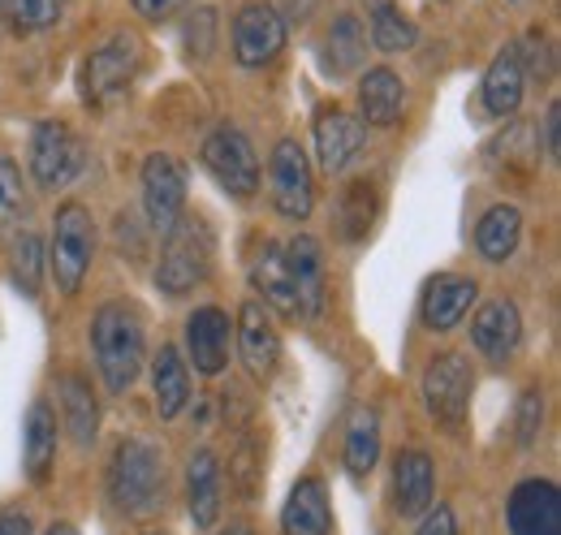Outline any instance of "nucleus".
I'll use <instances>...</instances> for the list:
<instances>
[{"mask_svg":"<svg viewBox=\"0 0 561 535\" xmlns=\"http://www.w3.org/2000/svg\"><path fill=\"white\" fill-rule=\"evenodd\" d=\"M91 350L108 394H130L147 358V329L130 303H104L91 320Z\"/></svg>","mask_w":561,"mask_h":535,"instance_id":"obj_1","label":"nucleus"},{"mask_svg":"<svg viewBox=\"0 0 561 535\" xmlns=\"http://www.w3.org/2000/svg\"><path fill=\"white\" fill-rule=\"evenodd\" d=\"M108 497L126 519H151L164 505V458L147 441H122L108 463Z\"/></svg>","mask_w":561,"mask_h":535,"instance_id":"obj_2","label":"nucleus"},{"mask_svg":"<svg viewBox=\"0 0 561 535\" xmlns=\"http://www.w3.org/2000/svg\"><path fill=\"white\" fill-rule=\"evenodd\" d=\"M211 272V229L204 216H178L173 229L164 234L160 264H156V289L169 298L191 294Z\"/></svg>","mask_w":561,"mask_h":535,"instance_id":"obj_3","label":"nucleus"},{"mask_svg":"<svg viewBox=\"0 0 561 535\" xmlns=\"http://www.w3.org/2000/svg\"><path fill=\"white\" fill-rule=\"evenodd\" d=\"M91 260H95V220L82 203H61L57 207V220H53V255H48V268L57 276V289L73 298L91 272Z\"/></svg>","mask_w":561,"mask_h":535,"instance_id":"obj_4","label":"nucleus"},{"mask_svg":"<svg viewBox=\"0 0 561 535\" xmlns=\"http://www.w3.org/2000/svg\"><path fill=\"white\" fill-rule=\"evenodd\" d=\"M204 169L211 173V182L220 191H229L233 200H255L260 195V156L251 147V138L233 126H220L204 138L199 151Z\"/></svg>","mask_w":561,"mask_h":535,"instance_id":"obj_5","label":"nucleus"},{"mask_svg":"<svg viewBox=\"0 0 561 535\" xmlns=\"http://www.w3.org/2000/svg\"><path fill=\"white\" fill-rule=\"evenodd\" d=\"M139 57H142V48L135 35H113V39H108L104 48H95V53L87 57V66H82V78H78L82 100L95 104V109L122 100L126 87H130L135 73H139Z\"/></svg>","mask_w":561,"mask_h":535,"instance_id":"obj_6","label":"nucleus"},{"mask_svg":"<svg viewBox=\"0 0 561 535\" xmlns=\"http://www.w3.org/2000/svg\"><path fill=\"white\" fill-rule=\"evenodd\" d=\"M87 164V147L66 122H39L31 134V173L39 191H66Z\"/></svg>","mask_w":561,"mask_h":535,"instance_id":"obj_7","label":"nucleus"},{"mask_svg":"<svg viewBox=\"0 0 561 535\" xmlns=\"http://www.w3.org/2000/svg\"><path fill=\"white\" fill-rule=\"evenodd\" d=\"M268 191L273 207L285 220H307L316 207V178H311V160L302 151L298 138H280L268 160Z\"/></svg>","mask_w":561,"mask_h":535,"instance_id":"obj_8","label":"nucleus"},{"mask_svg":"<svg viewBox=\"0 0 561 535\" xmlns=\"http://www.w3.org/2000/svg\"><path fill=\"white\" fill-rule=\"evenodd\" d=\"M186 207V169L178 156L156 151L142 160V212L156 238H164L173 229V220Z\"/></svg>","mask_w":561,"mask_h":535,"instance_id":"obj_9","label":"nucleus"},{"mask_svg":"<svg viewBox=\"0 0 561 535\" xmlns=\"http://www.w3.org/2000/svg\"><path fill=\"white\" fill-rule=\"evenodd\" d=\"M285 48V18L268 0H251L233 18V61L247 69L273 66Z\"/></svg>","mask_w":561,"mask_h":535,"instance_id":"obj_10","label":"nucleus"},{"mask_svg":"<svg viewBox=\"0 0 561 535\" xmlns=\"http://www.w3.org/2000/svg\"><path fill=\"white\" fill-rule=\"evenodd\" d=\"M471 389H476V376L467 367L462 354H440L427 363L423 372V401L427 410L449 423V428H462L467 423V410H471Z\"/></svg>","mask_w":561,"mask_h":535,"instance_id":"obj_11","label":"nucleus"},{"mask_svg":"<svg viewBox=\"0 0 561 535\" xmlns=\"http://www.w3.org/2000/svg\"><path fill=\"white\" fill-rule=\"evenodd\" d=\"M510 535H561V492L553 479H523L505 505Z\"/></svg>","mask_w":561,"mask_h":535,"instance_id":"obj_12","label":"nucleus"},{"mask_svg":"<svg viewBox=\"0 0 561 535\" xmlns=\"http://www.w3.org/2000/svg\"><path fill=\"white\" fill-rule=\"evenodd\" d=\"M238 350H242V363L255 380H273L280 367V333L268 316V307L260 298H247L242 311H238Z\"/></svg>","mask_w":561,"mask_h":535,"instance_id":"obj_13","label":"nucleus"},{"mask_svg":"<svg viewBox=\"0 0 561 535\" xmlns=\"http://www.w3.org/2000/svg\"><path fill=\"white\" fill-rule=\"evenodd\" d=\"M480 298L476 281L471 276H458V272H440L423 285V303L420 316L432 333H449L454 325H462V316L471 311V303Z\"/></svg>","mask_w":561,"mask_h":535,"instance_id":"obj_14","label":"nucleus"},{"mask_svg":"<svg viewBox=\"0 0 561 535\" xmlns=\"http://www.w3.org/2000/svg\"><path fill=\"white\" fill-rule=\"evenodd\" d=\"M363 143H367V126L351 113L329 109V113L316 117V156H320L324 173H346L354 156L363 151Z\"/></svg>","mask_w":561,"mask_h":535,"instance_id":"obj_15","label":"nucleus"},{"mask_svg":"<svg viewBox=\"0 0 561 535\" xmlns=\"http://www.w3.org/2000/svg\"><path fill=\"white\" fill-rule=\"evenodd\" d=\"M229 337L233 325L220 307H199L191 320H186V350H191V363L199 376H220L225 363H229Z\"/></svg>","mask_w":561,"mask_h":535,"instance_id":"obj_16","label":"nucleus"},{"mask_svg":"<svg viewBox=\"0 0 561 535\" xmlns=\"http://www.w3.org/2000/svg\"><path fill=\"white\" fill-rule=\"evenodd\" d=\"M436 497V463L423 449H402L393 463V510L402 519H420Z\"/></svg>","mask_w":561,"mask_h":535,"instance_id":"obj_17","label":"nucleus"},{"mask_svg":"<svg viewBox=\"0 0 561 535\" xmlns=\"http://www.w3.org/2000/svg\"><path fill=\"white\" fill-rule=\"evenodd\" d=\"M285 268L294 276V289H298V316H316L324 307V255H320V242L311 234H294L285 247Z\"/></svg>","mask_w":561,"mask_h":535,"instance_id":"obj_18","label":"nucleus"},{"mask_svg":"<svg viewBox=\"0 0 561 535\" xmlns=\"http://www.w3.org/2000/svg\"><path fill=\"white\" fill-rule=\"evenodd\" d=\"M333 532V510H329V492L324 479L307 475L289 488L285 510H280V535H329Z\"/></svg>","mask_w":561,"mask_h":535,"instance_id":"obj_19","label":"nucleus"},{"mask_svg":"<svg viewBox=\"0 0 561 535\" xmlns=\"http://www.w3.org/2000/svg\"><path fill=\"white\" fill-rule=\"evenodd\" d=\"M523 91H527V73H523L518 44H505V48L492 57L489 73H484V82H480L484 109H489L492 117H514L518 104H523Z\"/></svg>","mask_w":561,"mask_h":535,"instance_id":"obj_20","label":"nucleus"},{"mask_svg":"<svg viewBox=\"0 0 561 535\" xmlns=\"http://www.w3.org/2000/svg\"><path fill=\"white\" fill-rule=\"evenodd\" d=\"M518 337H523V316H518V307H514L510 298H492V303H484L480 316H476V325H471L476 350H480L484 358H492V363L510 358L514 345H518Z\"/></svg>","mask_w":561,"mask_h":535,"instance_id":"obj_21","label":"nucleus"},{"mask_svg":"<svg viewBox=\"0 0 561 535\" xmlns=\"http://www.w3.org/2000/svg\"><path fill=\"white\" fill-rule=\"evenodd\" d=\"M251 285H255V294L264 298L268 311H277L285 320H298V289H294V276H289V268H285V255H280L277 242H268V247L255 255V264H251Z\"/></svg>","mask_w":561,"mask_h":535,"instance_id":"obj_22","label":"nucleus"},{"mask_svg":"<svg viewBox=\"0 0 561 535\" xmlns=\"http://www.w3.org/2000/svg\"><path fill=\"white\" fill-rule=\"evenodd\" d=\"M358 109H363V126H393L407 109V87L393 69H367L358 82Z\"/></svg>","mask_w":561,"mask_h":535,"instance_id":"obj_23","label":"nucleus"},{"mask_svg":"<svg viewBox=\"0 0 561 535\" xmlns=\"http://www.w3.org/2000/svg\"><path fill=\"white\" fill-rule=\"evenodd\" d=\"M22 463L35 483L48 479V470L57 463V414L48 401H31L26 410V428H22Z\"/></svg>","mask_w":561,"mask_h":535,"instance_id":"obj_24","label":"nucleus"},{"mask_svg":"<svg viewBox=\"0 0 561 535\" xmlns=\"http://www.w3.org/2000/svg\"><path fill=\"white\" fill-rule=\"evenodd\" d=\"M186 488H191V523L199 532L216 527V519H220V458L211 449L191 454Z\"/></svg>","mask_w":561,"mask_h":535,"instance_id":"obj_25","label":"nucleus"},{"mask_svg":"<svg viewBox=\"0 0 561 535\" xmlns=\"http://www.w3.org/2000/svg\"><path fill=\"white\" fill-rule=\"evenodd\" d=\"M151 394H156V414L160 419H178L191 401V372H186V363L173 345H160V354L151 363Z\"/></svg>","mask_w":561,"mask_h":535,"instance_id":"obj_26","label":"nucleus"},{"mask_svg":"<svg viewBox=\"0 0 561 535\" xmlns=\"http://www.w3.org/2000/svg\"><path fill=\"white\" fill-rule=\"evenodd\" d=\"M518 238H523V212L514 203H496L476 225V247L489 264H505L518 251Z\"/></svg>","mask_w":561,"mask_h":535,"instance_id":"obj_27","label":"nucleus"},{"mask_svg":"<svg viewBox=\"0 0 561 535\" xmlns=\"http://www.w3.org/2000/svg\"><path fill=\"white\" fill-rule=\"evenodd\" d=\"M61 414H66V432L73 436V445L91 449L95 432H100V401L91 394V380H82V376L61 380Z\"/></svg>","mask_w":561,"mask_h":535,"instance_id":"obj_28","label":"nucleus"},{"mask_svg":"<svg viewBox=\"0 0 561 535\" xmlns=\"http://www.w3.org/2000/svg\"><path fill=\"white\" fill-rule=\"evenodd\" d=\"M363 57H367V39H363V26H358V18L342 13V18L333 22L329 39H324V73H333V78H346V73H354V69L363 66Z\"/></svg>","mask_w":561,"mask_h":535,"instance_id":"obj_29","label":"nucleus"},{"mask_svg":"<svg viewBox=\"0 0 561 535\" xmlns=\"http://www.w3.org/2000/svg\"><path fill=\"white\" fill-rule=\"evenodd\" d=\"M380 458V414L371 406H358L346 428V470L354 479H363Z\"/></svg>","mask_w":561,"mask_h":535,"instance_id":"obj_30","label":"nucleus"},{"mask_svg":"<svg viewBox=\"0 0 561 535\" xmlns=\"http://www.w3.org/2000/svg\"><path fill=\"white\" fill-rule=\"evenodd\" d=\"M367 26H371V44H376L380 53H402V48L415 44V22H411L393 0H371Z\"/></svg>","mask_w":561,"mask_h":535,"instance_id":"obj_31","label":"nucleus"},{"mask_svg":"<svg viewBox=\"0 0 561 535\" xmlns=\"http://www.w3.org/2000/svg\"><path fill=\"white\" fill-rule=\"evenodd\" d=\"M371 220H376V182L358 178V182H351V186H346V195H342V207H337V225H342V238H346V242H358V238H367Z\"/></svg>","mask_w":561,"mask_h":535,"instance_id":"obj_32","label":"nucleus"},{"mask_svg":"<svg viewBox=\"0 0 561 535\" xmlns=\"http://www.w3.org/2000/svg\"><path fill=\"white\" fill-rule=\"evenodd\" d=\"M9 272H13V285L26 298L39 294V285H44V247H39L35 234H18V242L9 251Z\"/></svg>","mask_w":561,"mask_h":535,"instance_id":"obj_33","label":"nucleus"},{"mask_svg":"<svg viewBox=\"0 0 561 535\" xmlns=\"http://www.w3.org/2000/svg\"><path fill=\"white\" fill-rule=\"evenodd\" d=\"M66 13V0H9V22L18 35H39L53 31Z\"/></svg>","mask_w":561,"mask_h":535,"instance_id":"obj_34","label":"nucleus"},{"mask_svg":"<svg viewBox=\"0 0 561 535\" xmlns=\"http://www.w3.org/2000/svg\"><path fill=\"white\" fill-rule=\"evenodd\" d=\"M22 203H26L22 173H18V164L9 156H0V229H9L22 216Z\"/></svg>","mask_w":561,"mask_h":535,"instance_id":"obj_35","label":"nucleus"},{"mask_svg":"<svg viewBox=\"0 0 561 535\" xmlns=\"http://www.w3.org/2000/svg\"><path fill=\"white\" fill-rule=\"evenodd\" d=\"M540 423H545V394L540 389H527L523 401H518V423H514L518 445H531L540 436Z\"/></svg>","mask_w":561,"mask_h":535,"instance_id":"obj_36","label":"nucleus"},{"mask_svg":"<svg viewBox=\"0 0 561 535\" xmlns=\"http://www.w3.org/2000/svg\"><path fill=\"white\" fill-rule=\"evenodd\" d=\"M415 535H458V519H454V510L449 505H432L427 514H423L420 532Z\"/></svg>","mask_w":561,"mask_h":535,"instance_id":"obj_37","label":"nucleus"},{"mask_svg":"<svg viewBox=\"0 0 561 535\" xmlns=\"http://www.w3.org/2000/svg\"><path fill=\"white\" fill-rule=\"evenodd\" d=\"M195 0H135V9H139L147 22H169V18H178L182 9H191Z\"/></svg>","mask_w":561,"mask_h":535,"instance_id":"obj_38","label":"nucleus"},{"mask_svg":"<svg viewBox=\"0 0 561 535\" xmlns=\"http://www.w3.org/2000/svg\"><path fill=\"white\" fill-rule=\"evenodd\" d=\"M558 156H561V104L553 100L549 113H545V160L558 164Z\"/></svg>","mask_w":561,"mask_h":535,"instance_id":"obj_39","label":"nucleus"},{"mask_svg":"<svg viewBox=\"0 0 561 535\" xmlns=\"http://www.w3.org/2000/svg\"><path fill=\"white\" fill-rule=\"evenodd\" d=\"M233 479H238V488H242V497H255V445H251V441H247V445H242V454H238V463H233Z\"/></svg>","mask_w":561,"mask_h":535,"instance_id":"obj_40","label":"nucleus"},{"mask_svg":"<svg viewBox=\"0 0 561 535\" xmlns=\"http://www.w3.org/2000/svg\"><path fill=\"white\" fill-rule=\"evenodd\" d=\"M0 535H31V519L22 510H4L0 514Z\"/></svg>","mask_w":561,"mask_h":535,"instance_id":"obj_41","label":"nucleus"},{"mask_svg":"<svg viewBox=\"0 0 561 535\" xmlns=\"http://www.w3.org/2000/svg\"><path fill=\"white\" fill-rule=\"evenodd\" d=\"M220 535H255V532H251L247 523H229V527H225V532H220Z\"/></svg>","mask_w":561,"mask_h":535,"instance_id":"obj_42","label":"nucleus"},{"mask_svg":"<svg viewBox=\"0 0 561 535\" xmlns=\"http://www.w3.org/2000/svg\"><path fill=\"white\" fill-rule=\"evenodd\" d=\"M44 535H78V532H73L70 523H53V527H48Z\"/></svg>","mask_w":561,"mask_h":535,"instance_id":"obj_43","label":"nucleus"},{"mask_svg":"<svg viewBox=\"0 0 561 535\" xmlns=\"http://www.w3.org/2000/svg\"><path fill=\"white\" fill-rule=\"evenodd\" d=\"M9 31V0H0V35Z\"/></svg>","mask_w":561,"mask_h":535,"instance_id":"obj_44","label":"nucleus"},{"mask_svg":"<svg viewBox=\"0 0 561 535\" xmlns=\"http://www.w3.org/2000/svg\"><path fill=\"white\" fill-rule=\"evenodd\" d=\"M510 4H523V0H510Z\"/></svg>","mask_w":561,"mask_h":535,"instance_id":"obj_45","label":"nucleus"}]
</instances>
